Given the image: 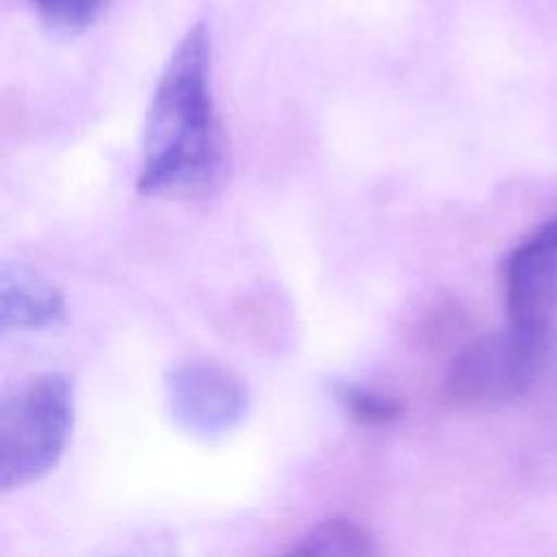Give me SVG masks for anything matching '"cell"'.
Masks as SVG:
<instances>
[{
    "label": "cell",
    "instance_id": "obj_1",
    "mask_svg": "<svg viewBox=\"0 0 557 557\" xmlns=\"http://www.w3.org/2000/svg\"><path fill=\"white\" fill-rule=\"evenodd\" d=\"M226 172V139L211 91V39L205 22H196L157 81L135 187L141 196L207 198Z\"/></svg>",
    "mask_w": 557,
    "mask_h": 557
},
{
    "label": "cell",
    "instance_id": "obj_2",
    "mask_svg": "<svg viewBox=\"0 0 557 557\" xmlns=\"http://www.w3.org/2000/svg\"><path fill=\"white\" fill-rule=\"evenodd\" d=\"M74 422V387L61 372L20 381L0 403V490H20L61 459Z\"/></svg>",
    "mask_w": 557,
    "mask_h": 557
},
{
    "label": "cell",
    "instance_id": "obj_3",
    "mask_svg": "<svg viewBox=\"0 0 557 557\" xmlns=\"http://www.w3.org/2000/svg\"><path fill=\"white\" fill-rule=\"evenodd\" d=\"M553 348L550 329L507 324L470 342L448 366L444 398L463 409L513 403L531 392L546 370Z\"/></svg>",
    "mask_w": 557,
    "mask_h": 557
},
{
    "label": "cell",
    "instance_id": "obj_4",
    "mask_svg": "<svg viewBox=\"0 0 557 557\" xmlns=\"http://www.w3.org/2000/svg\"><path fill=\"white\" fill-rule=\"evenodd\" d=\"M165 398L176 424L205 440L233 431L248 409L244 381L211 359L176 363L165 376Z\"/></svg>",
    "mask_w": 557,
    "mask_h": 557
},
{
    "label": "cell",
    "instance_id": "obj_5",
    "mask_svg": "<svg viewBox=\"0 0 557 557\" xmlns=\"http://www.w3.org/2000/svg\"><path fill=\"white\" fill-rule=\"evenodd\" d=\"M503 296L511 324L550 329L557 320V218L537 226L505 259Z\"/></svg>",
    "mask_w": 557,
    "mask_h": 557
},
{
    "label": "cell",
    "instance_id": "obj_6",
    "mask_svg": "<svg viewBox=\"0 0 557 557\" xmlns=\"http://www.w3.org/2000/svg\"><path fill=\"white\" fill-rule=\"evenodd\" d=\"M65 318L63 292L22 263H2L0 270V329L35 331Z\"/></svg>",
    "mask_w": 557,
    "mask_h": 557
},
{
    "label": "cell",
    "instance_id": "obj_7",
    "mask_svg": "<svg viewBox=\"0 0 557 557\" xmlns=\"http://www.w3.org/2000/svg\"><path fill=\"white\" fill-rule=\"evenodd\" d=\"M292 553L298 555H348L363 557L376 555L379 546L374 535L352 518L331 516L315 527H311Z\"/></svg>",
    "mask_w": 557,
    "mask_h": 557
},
{
    "label": "cell",
    "instance_id": "obj_8",
    "mask_svg": "<svg viewBox=\"0 0 557 557\" xmlns=\"http://www.w3.org/2000/svg\"><path fill=\"white\" fill-rule=\"evenodd\" d=\"M331 394L344 413L363 426H383L396 422L405 413L400 398L355 383H335Z\"/></svg>",
    "mask_w": 557,
    "mask_h": 557
},
{
    "label": "cell",
    "instance_id": "obj_9",
    "mask_svg": "<svg viewBox=\"0 0 557 557\" xmlns=\"http://www.w3.org/2000/svg\"><path fill=\"white\" fill-rule=\"evenodd\" d=\"M41 24L61 35H76L89 28L109 0H30Z\"/></svg>",
    "mask_w": 557,
    "mask_h": 557
}]
</instances>
